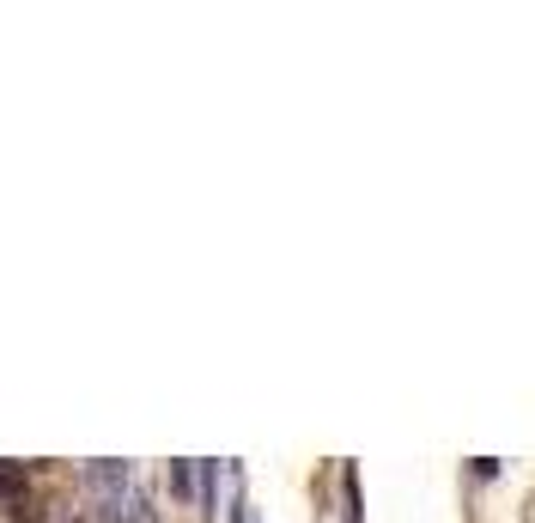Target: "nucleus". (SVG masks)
I'll list each match as a JSON object with an SVG mask.
<instances>
[{
  "label": "nucleus",
  "instance_id": "nucleus-1",
  "mask_svg": "<svg viewBox=\"0 0 535 523\" xmlns=\"http://www.w3.org/2000/svg\"><path fill=\"white\" fill-rule=\"evenodd\" d=\"M0 505H7V511L31 505V469L25 463H0Z\"/></svg>",
  "mask_w": 535,
  "mask_h": 523
},
{
  "label": "nucleus",
  "instance_id": "nucleus-2",
  "mask_svg": "<svg viewBox=\"0 0 535 523\" xmlns=\"http://www.w3.org/2000/svg\"><path fill=\"white\" fill-rule=\"evenodd\" d=\"M341 499H347V523H365V517H359V469L341 475Z\"/></svg>",
  "mask_w": 535,
  "mask_h": 523
},
{
  "label": "nucleus",
  "instance_id": "nucleus-3",
  "mask_svg": "<svg viewBox=\"0 0 535 523\" xmlns=\"http://www.w3.org/2000/svg\"><path fill=\"white\" fill-rule=\"evenodd\" d=\"M171 487L183 493V499H195L201 487H195V463H171Z\"/></svg>",
  "mask_w": 535,
  "mask_h": 523
}]
</instances>
